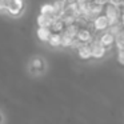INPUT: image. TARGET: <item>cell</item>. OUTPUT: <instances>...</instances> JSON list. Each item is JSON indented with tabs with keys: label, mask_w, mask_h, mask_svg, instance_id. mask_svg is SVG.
I'll use <instances>...</instances> for the list:
<instances>
[{
	"label": "cell",
	"mask_w": 124,
	"mask_h": 124,
	"mask_svg": "<svg viewBox=\"0 0 124 124\" xmlns=\"http://www.w3.org/2000/svg\"><path fill=\"white\" fill-rule=\"evenodd\" d=\"M47 71V63L41 56H33L28 63V72L32 76L44 75Z\"/></svg>",
	"instance_id": "6da1fadb"
},
{
	"label": "cell",
	"mask_w": 124,
	"mask_h": 124,
	"mask_svg": "<svg viewBox=\"0 0 124 124\" xmlns=\"http://www.w3.org/2000/svg\"><path fill=\"white\" fill-rule=\"evenodd\" d=\"M4 4H6V14L14 17L20 16L25 8L24 0H4Z\"/></svg>",
	"instance_id": "7a4b0ae2"
},
{
	"label": "cell",
	"mask_w": 124,
	"mask_h": 124,
	"mask_svg": "<svg viewBox=\"0 0 124 124\" xmlns=\"http://www.w3.org/2000/svg\"><path fill=\"white\" fill-rule=\"evenodd\" d=\"M105 16L108 19L109 25H113L117 23V17H119V9L116 6L113 4H108L107 8H105Z\"/></svg>",
	"instance_id": "3957f363"
},
{
	"label": "cell",
	"mask_w": 124,
	"mask_h": 124,
	"mask_svg": "<svg viewBox=\"0 0 124 124\" xmlns=\"http://www.w3.org/2000/svg\"><path fill=\"white\" fill-rule=\"evenodd\" d=\"M115 41H116V36L113 35L112 32H109V31H108V32L101 33V36L99 38V43L101 44L105 49H109L111 47L115 44Z\"/></svg>",
	"instance_id": "277c9868"
},
{
	"label": "cell",
	"mask_w": 124,
	"mask_h": 124,
	"mask_svg": "<svg viewBox=\"0 0 124 124\" xmlns=\"http://www.w3.org/2000/svg\"><path fill=\"white\" fill-rule=\"evenodd\" d=\"M91 49H92V57H93V59L99 60V59H103V57L105 56V48L99 43V40L93 41V43L91 44Z\"/></svg>",
	"instance_id": "5b68a950"
},
{
	"label": "cell",
	"mask_w": 124,
	"mask_h": 124,
	"mask_svg": "<svg viewBox=\"0 0 124 124\" xmlns=\"http://www.w3.org/2000/svg\"><path fill=\"white\" fill-rule=\"evenodd\" d=\"M78 55L81 60H89L92 57V49H91V44L84 43L79 47L78 49Z\"/></svg>",
	"instance_id": "8992f818"
},
{
	"label": "cell",
	"mask_w": 124,
	"mask_h": 124,
	"mask_svg": "<svg viewBox=\"0 0 124 124\" xmlns=\"http://www.w3.org/2000/svg\"><path fill=\"white\" fill-rule=\"evenodd\" d=\"M91 39H92V33H91V31L87 30V28H81V30H79L78 33H76V40L81 44L89 43Z\"/></svg>",
	"instance_id": "52a82bcc"
},
{
	"label": "cell",
	"mask_w": 124,
	"mask_h": 124,
	"mask_svg": "<svg viewBox=\"0 0 124 124\" xmlns=\"http://www.w3.org/2000/svg\"><path fill=\"white\" fill-rule=\"evenodd\" d=\"M93 27L96 31H104L109 27V23H108V19L105 15H101V16H97L93 22Z\"/></svg>",
	"instance_id": "ba28073f"
},
{
	"label": "cell",
	"mask_w": 124,
	"mask_h": 124,
	"mask_svg": "<svg viewBox=\"0 0 124 124\" xmlns=\"http://www.w3.org/2000/svg\"><path fill=\"white\" fill-rule=\"evenodd\" d=\"M51 33H52V31L49 30L48 27H39L38 30H36V36H38V39L40 41H43V43H47V41H48Z\"/></svg>",
	"instance_id": "9c48e42d"
},
{
	"label": "cell",
	"mask_w": 124,
	"mask_h": 124,
	"mask_svg": "<svg viewBox=\"0 0 124 124\" xmlns=\"http://www.w3.org/2000/svg\"><path fill=\"white\" fill-rule=\"evenodd\" d=\"M47 43L49 44V47H55V48H56V47H60L62 46V33L52 32Z\"/></svg>",
	"instance_id": "30bf717a"
},
{
	"label": "cell",
	"mask_w": 124,
	"mask_h": 124,
	"mask_svg": "<svg viewBox=\"0 0 124 124\" xmlns=\"http://www.w3.org/2000/svg\"><path fill=\"white\" fill-rule=\"evenodd\" d=\"M52 20H54V17L46 16V15H41V14H40V15L38 16V20H36V23H38L39 27H48V28H49V25H51Z\"/></svg>",
	"instance_id": "8fae6325"
},
{
	"label": "cell",
	"mask_w": 124,
	"mask_h": 124,
	"mask_svg": "<svg viewBox=\"0 0 124 124\" xmlns=\"http://www.w3.org/2000/svg\"><path fill=\"white\" fill-rule=\"evenodd\" d=\"M40 14H41V15H46V16L55 17L54 4H43V6H41V8H40Z\"/></svg>",
	"instance_id": "7c38bea8"
},
{
	"label": "cell",
	"mask_w": 124,
	"mask_h": 124,
	"mask_svg": "<svg viewBox=\"0 0 124 124\" xmlns=\"http://www.w3.org/2000/svg\"><path fill=\"white\" fill-rule=\"evenodd\" d=\"M73 40H75V38L67 35V33H63L62 35V46L63 47H71L73 44Z\"/></svg>",
	"instance_id": "4fadbf2b"
},
{
	"label": "cell",
	"mask_w": 124,
	"mask_h": 124,
	"mask_svg": "<svg viewBox=\"0 0 124 124\" xmlns=\"http://www.w3.org/2000/svg\"><path fill=\"white\" fill-rule=\"evenodd\" d=\"M78 31H79V30H78V27H76V25H70L68 28H65L64 33L72 36V38H76V33H78Z\"/></svg>",
	"instance_id": "5bb4252c"
},
{
	"label": "cell",
	"mask_w": 124,
	"mask_h": 124,
	"mask_svg": "<svg viewBox=\"0 0 124 124\" xmlns=\"http://www.w3.org/2000/svg\"><path fill=\"white\" fill-rule=\"evenodd\" d=\"M117 60H119V63H120V64L124 65V48L120 49V52H119V56H117Z\"/></svg>",
	"instance_id": "9a60e30c"
},
{
	"label": "cell",
	"mask_w": 124,
	"mask_h": 124,
	"mask_svg": "<svg viewBox=\"0 0 124 124\" xmlns=\"http://www.w3.org/2000/svg\"><path fill=\"white\" fill-rule=\"evenodd\" d=\"M65 3V6H70V4H76L79 1V0H63Z\"/></svg>",
	"instance_id": "2e32d148"
},
{
	"label": "cell",
	"mask_w": 124,
	"mask_h": 124,
	"mask_svg": "<svg viewBox=\"0 0 124 124\" xmlns=\"http://www.w3.org/2000/svg\"><path fill=\"white\" fill-rule=\"evenodd\" d=\"M0 12H6V4H4V0H0Z\"/></svg>",
	"instance_id": "e0dca14e"
},
{
	"label": "cell",
	"mask_w": 124,
	"mask_h": 124,
	"mask_svg": "<svg viewBox=\"0 0 124 124\" xmlns=\"http://www.w3.org/2000/svg\"><path fill=\"white\" fill-rule=\"evenodd\" d=\"M108 0H95V3H97V4H100V6H103V4H105Z\"/></svg>",
	"instance_id": "ac0fdd59"
},
{
	"label": "cell",
	"mask_w": 124,
	"mask_h": 124,
	"mask_svg": "<svg viewBox=\"0 0 124 124\" xmlns=\"http://www.w3.org/2000/svg\"><path fill=\"white\" fill-rule=\"evenodd\" d=\"M4 120H6V119H4V116H3V113L0 112V123H4Z\"/></svg>",
	"instance_id": "d6986e66"
},
{
	"label": "cell",
	"mask_w": 124,
	"mask_h": 124,
	"mask_svg": "<svg viewBox=\"0 0 124 124\" xmlns=\"http://www.w3.org/2000/svg\"><path fill=\"white\" fill-rule=\"evenodd\" d=\"M121 22H123V24H124V15H123V17H121Z\"/></svg>",
	"instance_id": "ffe728a7"
}]
</instances>
